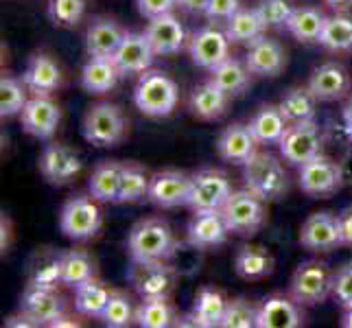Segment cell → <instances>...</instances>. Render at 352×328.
Instances as JSON below:
<instances>
[{"label":"cell","instance_id":"1","mask_svg":"<svg viewBox=\"0 0 352 328\" xmlns=\"http://www.w3.org/2000/svg\"><path fill=\"white\" fill-rule=\"evenodd\" d=\"M175 250L177 241L173 228L160 217L142 219L127 234V252L131 261H171Z\"/></svg>","mask_w":352,"mask_h":328},{"label":"cell","instance_id":"2","mask_svg":"<svg viewBox=\"0 0 352 328\" xmlns=\"http://www.w3.org/2000/svg\"><path fill=\"white\" fill-rule=\"evenodd\" d=\"M245 186L265 201H278L289 193V173L285 160L270 151H256L243 164Z\"/></svg>","mask_w":352,"mask_h":328},{"label":"cell","instance_id":"3","mask_svg":"<svg viewBox=\"0 0 352 328\" xmlns=\"http://www.w3.org/2000/svg\"><path fill=\"white\" fill-rule=\"evenodd\" d=\"M179 101L177 83L162 70H144L133 86V105L149 118L171 116Z\"/></svg>","mask_w":352,"mask_h":328},{"label":"cell","instance_id":"4","mask_svg":"<svg viewBox=\"0 0 352 328\" xmlns=\"http://www.w3.org/2000/svg\"><path fill=\"white\" fill-rule=\"evenodd\" d=\"M81 131L86 142L94 147H116L127 136L125 112L110 101L92 103L83 114Z\"/></svg>","mask_w":352,"mask_h":328},{"label":"cell","instance_id":"5","mask_svg":"<svg viewBox=\"0 0 352 328\" xmlns=\"http://www.w3.org/2000/svg\"><path fill=\"white\" fill-rule=\"evenodd\" d=\"M333 278L331 267L322 261H305L298 265L289 281V296L302 307L324 305L333 298Z\"/></svg>","mask_w":352,"mask_h":328},{"label":"cell","instance_id":"6","mask_svg":"<svg viewBox=\"0 0 352 328\" xmlns=\"http://www.w3.org/2000/svg\"><path fill=\"white\" fill-rule=\"evenodd\" d=\"M221 215L226 219V226L230 234L236 237H254L263 228L267 210L265 199H261L256 193H252L248 186L234 190L223 204Z\"/></svg>","mask_w":352,"mask_h":328},{"label":"cell","instance_id":"7","mask_svg":"<svg viewBox=\"0 0 352 328\" xmlns=\"http://www.w3.org/2000/svg\"><path fill=\"white\" fill-rule=\"evenodd\" d=\"M324 149V131L318 120H302V123H291L278 142L280 157L291 166H302L313 157L322 155Z\"/></svg>","mask_w":352,"mask_h":328},{"label":"cell","instance_id":"8","mask_svg":"<svg viewBox=\"0 0 352 328\" xmlns=\"http://www.w3.org/2000/svg\"><path fill=\"white\" fill-rule=\"evenodd\" d=\"M99 204L101 201H96L92 195H83V193L72 195L59 212V228L64 237L72 241H88L96 237L103 223Z\"/></svg>","mask_w":352,"mask_h":328},{"label":"cell","instance_id":"9","mask_svg":"<svg viewBox=\"0 0 352 328\" xmlns=\"http://www.w3.org/2000/svg\"><path fill=\"white\" fill-rule=\"evenodd\" d=\"M346 182L344 166L326 157L324 153L298 166V186L309 197L326 199L342 190Z\"/></svg>","mask_w":352,"mask_h":328},{"label":"cell","instance_id":"10","mask_svg":"<svg viewBox=\"0 0 352 328\" xmlns=\"http://www.w3.org/2000/svg\"><path fill=\"white\" fill-rule=\"evenodd\" d=\"M232 182L221 168H201L190 175V193L186 206L192 212L221 210L228 197L232 195Z\"/></svg>","mask_w":352,"mask_h":328},{"label":"cell","instance_id":"11","mask_svg":"<svg viewBox=\"0 0 352 328\" xmlns=\"http://www.w3.org/2000/svg\"><path fill=\"white\" fill-rule=\"evenodd\" d=\"M127 278L140 300L168 298L175 289L177 272L168 261H131Z\"/></svg>","mask_w":352,"mask_h":328},{"label":"cell","instance_id":"12","mask_svg":"<svg viewBox=\"0 0 352 328\" xmlns=\"http://www.w3.org/2000/svg\"><path fill=\"white\" fill-rule=\"evenodd\" d=\"M300 245L309 252H333L344 245L342 228H339V215L329 210L311 212L305 223L300 226L298 234Z\"/></svg>","mask_w":352,"mask_h":328},{"label":"cell","instance_id":"13","mask_svg":"<svg viewBox=\"0 0 352 328\" xmlns=\"http://www.w3.org/2000/svg\"><path fill=\"white\" fill-rule=\"evenodd\" d=\"M20 311L35 322V326H55L66 318V302L55 287H42L29 283L20 298Z\"/></svg>","mask_w":352,"mask_h":328},{"label":"cell","instance_id":"14","mask_svg":"<svg viewBox=\"0 0 352 328\" xmlns=\"http://www.w3.org/2000/svg\"><path fill=\"white\" fill-rule=\"evenodd\" d=\"M40 173L42 177L53 186H64L70 184L81 173V157L75 149H70L68 144L62 142H51L46 144L40 153Z\"/></svg>","mask_w":352,"mask_h":328},{"label":"cell","instance_id":"15","mask_svg":"<svg viewBox=\"0 0 352 328\" xmlns=\"http://www.w3.org/2000/svg\"><path fill=\"white\" fill-rule=\"evenodd\" d=\"M22 129L29 136L38 140H51L57 127L62 123V107L53 99V96H35L31 94V99L24 105L22 114Z\"/></svg>","mask_w":352,"mask_h":328},{"label":"cell","instance_id":"16","mask_svg":"<svg viewBox=\"0 0 352 328\" xmlns=\"http://www.w3.org/2000/svg\"><path fill=\"white\" fill-rule=\"evenodd\" d=\"M22 81L35 96H53L64 86V72L51 53L40 51L29 57L27 68L22 72Z\"/></svg>","mask_w":352,"mask_h":328},{"label":"cell","instance_id":"17","mask_svg":"<svg viewBox=\"0 0 352 328\" xmlns=\"http://www.w3.org/2000/svg\"><path fill=\"white\" fill-rule=\"evenodd\" d=\"M188 55L197 68L212 70L214 66H219L223 59L230 57V40L226 31L217 27H201L190 35Z\"/></svg>","mask_w":352,"mask_h":328},{"label":"cell","instance_id":"18","mask_svg":"<svg viewBox=\"0 0 352 328\" xmlns=\"http://www.w3.org/2000/svg\"><path fill=\"white\" fill-rule=\"evenodd\" d=\"M309 90L315 94V99L322 103L342 101L352 90V79L346 66L337 62H326L318 66L309 77Z\"/></svg>","mask_w":352,"mask_h":328},{"label":"cell","instance_id":"19","mask_svg":"<svg viewBox=\"0 0 352 328\" xmlns=\"http://www.w3.org/2000/svg\"><path fill=\"white\" fill-rule=\"evenodd\" d=\"M155 57L157 55L153 53V48L147 40V35H144V31L142 33L127 31L112 59L123 77H140L144 70L151 68Z\"/></svg>","mask_w":352,"mask_h":328},{"label":"cell","instance_id":"20","mask_svg":"<svg viewBox=\"0 0 352 328\" xmlns=\"http://www.w3.org/2000/svg\"><path fill=\"white\" fill-rule=\"evenodd\" d=\"M230 230L221 210H199L192 212L186 226V241L195 250H210L219 248L228 241Z\"/></svg>","mask_w":352,"mask_h":328},{"label":"cell","instance_id":"21","mask_svg":"<svg viewBox=\"0 0 352 328\" xmlns=\"http://www.w3.org/2000/svg\"><path fill=\"white\" fill-rule=\"evenodd\" d=\"M190 193V175L175 168H164L151 175L149 186V201L157 208H177L186 206Z\"/></svg>","mask_w":352,"mask_h":328},{"label":"cell","instance_id":"22","mask_svg":"<svg viewBox=\"0 0 352 328\" xmlns=\"http://www.w3.org/2000/svg\"><path fill=\"white\" fill-rule=\"evenodd\" d=\"M305 320L307 315L302 311V305H298L291 296L274 294L258 305L256 328H300L305 326Z\"/></svg>","mask_w":352,"mask_h":328},{"label":"cell","instance_id":"23","mask_svg":"<svg viewBox=\"0 0 352 328\" xmlns=\"http://www.w3.org/2000/svg\"><path fill=\"white\" fill-rule=\"evenodd\" d=\"M144 35H147V40L157 57H168L179 53L186 42V29L179 22V18L173 16V11L171 14L151 18L147 22V27H144Z\"/></svg>","mask_w":352,"mask_h":328},{"label":"cell","instance_id":"24","mask_svg":"<svg viewBox=\"0 0 352 328\" xmlns=\"http://www.w3.org/2000/svg\"><path fill=\"white\" fill-rule=\"evenodd\" d=\"M245 64L252 70L254 77H278L283 75V70L287 68V53L283 44L274 38H258L254 44L248 46L245 53Z\"/></svg>","mask_w":352,"mask_h":328},{"label":"cell","instance_id":"25","mask_svg":"<svg viewBox=\"0 0 352 328\" xmlns=\"http://www.w3.org/2000/svg\"><path fill=\"white\" fill-rule=\"evenodd\" d=\"M256 151H258V140L254 138L250 125L232 123L217 138V153H219L221 160L230 164L243 166Z\"/></svg>","mask_w":352,"mask_h":328},{"label":"cell","instance_id":"26","mask_svg":"<svg viewBox=\"0 0 352 328\" xmlns=\"http://www.w3.org/2000/svg\"><path fill=\"white\" fill-rule=\"evenodd\" d=\"M125 29L114 18L99 16L88 24L86 31V53L88 57H114L120 42L125 38Z\"/></svg>","mask_w":352,"mask_h":328},{"label":"cell","instance_id":"27","mask_svg":"<svg viewBox=\"0 0 352 328\" xmlns=\"http://www.w3.org/2000/svg\"><path fill=\"white\" fill-rule=\"evenodd\" d=\"M123 77L116 68L112 57H88V62L81 68V88L90 96H103L118 86V79Z\"/></svg>","mask_w":352,"mask_h":328},{"label":"cell","instance_id":"28","mask_svg":"<svg viewBox=\"0 0 352 328\" xmlns=\"http://www.w3.org/2000/svg\"><path fill=\"white\" fill-rule=\"evenodd\" d=\"M230 94L223 92L212 81H204L192 88L188 96V109L190 114L199 120H217L228 112Z\"/></svg>","mask_w":352,"mask_h":328},{"label":"cell","instance_id":"29","mask_svg":"<svg viewBox=\"0 0 352 328\" xmlns=\"http://www.w3.org/2000/svg\"><path fill=\"white\" fill-rule=\"evenodd\" d=\"M326 20H329V14H326L324 9L313 7V5H302V7H294L285 29L294 35L300 44H318Z\"/></svg>","mask_w":352,"mask_h":328},{"label":"cell","instance_id":"30","mask_svg":"<svg viewBox=\"0 0 352 328\" xmlns=\"http://www.w3.org/2000/svg\"><path fill=\"white\" fill-rule=\"evenodd\" d=\"M234 272L243 281H263L274 272V256L263 245H241L234 256Z\"/></svg>","mask_w":352,"mask_h":328},{"label":"cell","instance_id":"31","mask_svg":"<svg viewBox=\"0 0 352 328\" xmlns=\"http://www.w3.org/2000/svg\"><path fill=\"white\" fill-rule=\"evenodd\" d=\"M248 125L254 133V138L258 140V144H278L289 127V120L280 112V107L267 103L252 114Z\"/></svg>","mask_w":352,"mask_h":328},{"label":"cell","instance_id":"32","mask_svg":"<svg viewBox=\"0 0 352 328\" xmlns=\"http://www.w3.org/2000/svg\"><path fill=\"white\" fill-rule=\"evenodd\" d=\"M123 166H125V162H118V160H103L94 166V171L88 179V190L96 201L116 204Z\"/></svg>","mask_w":352,"mask_h":328},{"label":"cell","instance_id":"33","mask_svg":"<svg viewBox=\"0 0 352 328\" xmlns=\"http://www.w3.org/2000/svg\"><path fill=\"white\" fill-rule=\"evenodd\" d=\"M110 296H112V289H107L105 283H101L99 278L94 276L90 281L75 287V302H72V305H75V311L81 318L101 320Z\"/></svg>","mask_w":352,"mask_h":328},{"label":"cell","instance_id":"34","mask_svg":"<svg viewBox=\"0 0 352 328\" xmlns=\"http://www.w3.org/2000/svg\"><path fill=\"white\" fill-rule=\"evenodd\" d=\"M252 70L248 68L245 62H241L236 57H228L219 66H214L210 70L208 81H212L214 86H219L223 92H228L230 96L243 94L252 83Z\"/></svg>","mask_w":352,"mask_h":328},{"label":"cell","instance_id":"35","mask_svg":"<svg viewBox=\"0 0 352 328\" xmlns=\"http://www.w3.org/2000/svg\"><path fill=\"white\" fill-rule=\"evenodd\" d=\"M228 300L221 291L212 287H201L192 302V318H195L197 328H217L223 324Z\"/></svg>","mask_w":352,"mask_h":328},{"label":"cell","instance_id":"36","mask_svg":"<svg viewBox=\"0 0 352 328\" xmlns=\"http://www.w3.org/2000/svg\"><path fill=\"white\" fill-rule=\"evenodd\" d=\"M226 35H228V40L230 44H254L258 38H263L265 35V24L263 20L258 18L256 14V9H239L236 14L226 20Z\"/></svg>","mask_w":352,"mask_h":328},{"label":"cell","instance_id":"37","mask_svg":"<svg viewBox=\"0 0 352 328\" xmlns=\"http://www.w3.org/2000/svg\"><path fill=\"white\" fill-rule=\"evenodd\" d=\"M318 99L315 94L309 90V86H294L289 88L278 107L285 114V118L291 123H302V120H313L315 114H318Z\"/></svg>","mask_w":352,"mask_h":328},{"label":"cell","instance_id":"38","mask_svg":"<svg viewBox=\"0 0 352 328\" xmlns=\"http://www.w3.org/2000/svg\"><path fill=\"white\" fill-rule=\"evenodd\" d=\"M149 186L151 175L147 173V168L138 162H127L123 166V175H120L116 204H138L142 199H149Z\"/></svg>","mask_w":352,"mask_h":328},{"label":"cell","instance_id":"39","mask_svg":"<svg viewBox=\"0 0 352 328\" xmlns=\"http://www.w3.org/2000/svg\"><path fill=\"white\" fill-rule=\"evenodd\" d=\"M318 44L326 48L329 53H350L352 51V16L346 14V11L329 16Z\"/></svg>","mask_w":352,"mask_h":328},{"label":"cell","instance_id":"40","mask_svg":"<svg viewBox=\"0 0 352 328\" xmlns=\"http://www.w3.org/2000/svg\"><path fill=\"white\" fill-rule=\"evenodd\" d=\"M59 270H62V285L79 287L81 283L96 276L94 259L86 250H68L59 256Z\"/></svg>","mask_w":352,"mask_h":328},{"label":"cell","instance_id":"41","mask_svg":"<svg viewBox=\"0 0 352 328\" xmlns=\"http://www.w3.org/2000/svg\"><path fill=\"white\" fill-rule=\"evenodd\" d=\"M133 324H138L140 328H168L175 324V309L168 298L140 300Z\"/></svg>","mask_w":352,"mask_h":328},{"label":"cell","instance_id":"42","mask_svg":"<svg viewBox=\"0 0 352 328\" xmlns=\"http://www.w3.org/2000/svg\"><path fill=\"white\" fill-rule=\"evenodd\" d=\"M29 88L22 79L14 75H3L0 77V116L11 118L16 114H22L24 105L31 99Z\"/></svg>","mask_w":352,"mask_h":328},{"label":"cell","instance_id":"43","mask_svg":"<svg viewBox=\"0 0 352 328\" xmlns=\"http://www.w3.org/2000/svg\"><path fill=\"white\" fill-rule=\"evenodd\" d=\"M136 318V307L127 294L112 289V296L107 300V307L101 315V322L110 328H125Z\"/></svg>","mask_w":352,"mask_h":328},{"label":"cell","instance_id":"44","mask_svg":"<svg viewBox=\"0 0 352 328\" xmlns=\"http://www.w3.org/2000/svg\"><path fill=\"white\" fill-rule=\"evenodd\" d=\"M88 0H48V18L55 27L72 29L86 16Z\"/></svg>","mask_w":352,"mask_h":328},{"label":"cell","instance_id":"45","mask_svg":"<svg viewBox=\"0 0 352 328\" xmlns=\"http://www.w3.org/2000/svg\"><path fill=\"white\" fill-rule=\"evenodd\" d=\"M258 305H254L248 298L228 300L226 315L221 328H256Z\"/></svg>","mask_w":352,"mask_h":328},{"label":"cell","instance_id":"46","mask_svg":"<svg viewBox=\"0 0 352 328\" xmlns=\"http://www.w3.org/2000/svg\"><path fill=\"white\" fill-rule=\"evenodd\" d=\"M254 9L263 20L265 29H283L294 11V5L291 0H258Z\"/></svg>","mask_w":352,"mask_h":328},{"label":"cell","instance_id":"47","mask_svg":"<svg viewBox=\"0 0 352 328\" xmlns=\"http://www.w3.org/2000/svg\"><path fill=\"white\" fill-rule=\"evenodd\" d=\"M333 298L339 302V307H352V261H348L335 272Z\"/></svg>","mask_w":352,"mask_h":328},{"label":"cell","instance_id":"48","mask_svg":"<svg viewBox=\"0 0 352 328\" xmlns=\"http://www.w3.org/2000/svg\"><path fill=\"white\" fill-rule=\"evenodd\" d=\"M33 285H42V287H55L57 283H62V270H59V256L51 259L42 263L38 270H35L33 278H31Z\"/></svg>","mask_w":352,"mask_h":328},{"label":"cell","instance_id":"49","mask_svg":"<svg viewBox=\"0 0 352 328\" xmlns=\"http://www.w3.org/2000/svg\"><path fill=\"white\" fill-rule=\"evenodd\" d=\"M239 9H241L239 0H208V7H206L204 16L212 22H226L232 18Z\"/></svg>","mask_w":352,"mask_h":328},{"label":"cell","instance_id":"50","mask_svg":"<svg viewBox=\"0 0 352 328\" xmlns=\"http://www.w3.org/2000/svg\"><path fill=\"white\" fill-rule=\"evenodd\" d=\"M138 14L142 18H157L164 14H171L173 9H177V0H136Z\"/></svg>","mask_w":352,"mask_h":328},{"label":"cell","instance_id":"51","mask_svg":"<svg viewBox=\"0 0 352 328\" xmlns=\"http://www.w3.org/2000/svg\"><path fill=\"white\" fill-rule=\"evenodd\" d=\"M339 228H342V241L346 248H352V206L339 212Z\"/></svg>","mask_w":352,"mask_h":328},{"label":"cell","instance_id":"52","mask_svg":"<svg viewBox=\"0 0 352 328\" xmlns=\"http://www.w3.org/2000/svg\"><path fill=\"white\" fill-rule=\"evenodd\" d=\"M208 0H177V9L186 11V14H206Z\"/></svg>","mask_w":352,"mask_h":328},{"label":"cell","instance_id":"53","mask_svg":"<svg viewBox=\"0 0 352 328\" xmlns=\"http://www.w3.org/2000/svg\"><path fill=\"white\" fill-rule=\"evenodd\" d=\"M342 118H344V129H346V136L352 144V92L346 96V103L342 109Z\"/></svg>","mask_w":352,"mask_h":328},{"label":"cell","instance_id":"54","mask_svg":"<svg viewBox=\"0 0 352 328\" xmlns=\"http://www.w3.org/2000/svg\"><path fill=\"white\" fill-rule=\"evenodd\" d=\"M326 9H331L333 14H342V11L352 9V0H322Z\"/></svg>","mask_w":352,"mask_h":328},{"label":"cell","instance_id":"55","mask_svg":"<svg viewBox=\"0 0 352 328\" xmlns=\"http://www.w3.org/2000/svg\"><path fill=\"white\" fill-rule=\"evenodd\" d=\"M0 228H3V241H0V250H3V254L9 250V237H11V223H9V217L3 215V219H0Z\"/></svg>","mask_w":352,"mask_h":328},{"label":"cell","instance_id":"56","mask_svg":"<svg viewBox=\"0 0 352 328\" xmlns=\"http://www.w3.org/2000/svg\"><path fill=\"white\" fill-rule=\"evenodd\" d=\"M344 328H352V307H342V320H339Z\"/></svg>","mask_w":352,"mask_h":328}]
</instances>
